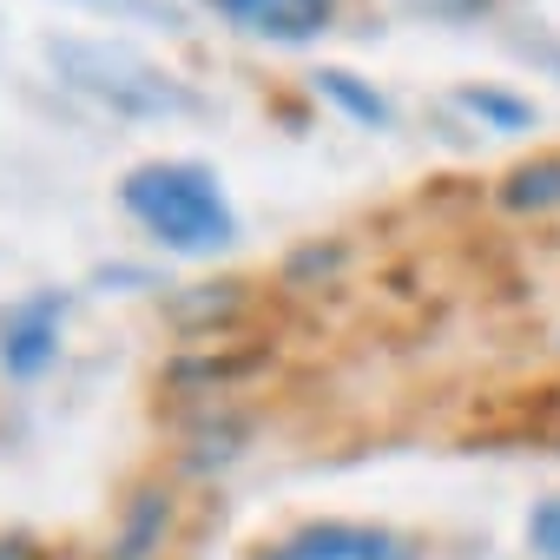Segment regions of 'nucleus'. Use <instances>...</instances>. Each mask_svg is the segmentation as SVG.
<instances>
[{
    "mask_svg": "<svg viewBox=\"0 0 560 560\" xmlns=\"http://www.w3.org/2000/svg\"><path fill=\"white\" fill-rule=\"evenodd\" d=\"M119 205L165 244L185 257H211L237 237V211L218 185V172H205L198 159H152L132 165L119 185Z\"/></svg>",
    "mask_w": 560,
    "mask_h": 560,
    "instance_id": "obj_1",
    "label": "nucleus"
},
{
    "mask_svg": "<svg viewBox=\"0 0 560 560\" xmlns=\"http://www.w3.org/2000/svg\"><path fill=\"white\" fill-rule=\"evenodd\" d=\"M54 67L73 93H86L126 119H172V113L198 106L165 67H152L139 47H119V40H54Z\"/></svg>",
    "mask_w": 560,
    "mask_h": 560,
    "instance_id": "obj_2",
    "label": "nucleus"
},
{
    "mask_svg": "<svg viewBox=\"0 0 560 560\" xmlns=\"http://www.w3.org/2000/svg\"><path fill=\"white\" fill-rule=\"evenodd\" d=\"M60 317H67L60 291H40V298H21V304L0 311V370L34 383L60 357Z\"/></svg>",
    "mask_w": 560,
    "mask_h": 560,
    "instance_id": "obj_3",
    "label": "nucleus"
},
{
    "mask_svg": "<svg viewBox=\"0 0 560 560\" xmlns=\"http://www.w3.org/2000/svg\"><path fill=\"white\" fill-rule=\"evenodd\" d=\"M218 14L237 21L257 40L277 47H311L330 21H337V0H218Z\"/></svg>",
    "mask_w": 560,
    "mask_h": 560,
    "instance_id": "obj_4",
    "label": "nucleus"
},
{
    "mask_svg": "<svg viewBox=\"0 0 560 560\" xmlns=\"http://www.w3.org/2000/svg\"><path fill=\"white\" fill-rule=\"evenodd\" d=\"M277 560H402V547L389 534H357V527H324V534H298Z\"/></svg>",
    "mask_w": 560,
    "mask_h": 560,
    "instance_id": "obj_5",
    "label": "nucleus"
},
{
    "mask_svg": "<svg viewBox=\"0 0 560 560\" xmlns=\"http://www.w3.org/2000/svg\"><path fill=\"white\" fill-rule=\"evenodd\" d=\"M317 93H324V100H337V106H343L357 126H370V132H376V126H389V100H383L376 86H363L357 73H343V67L317 73Z\"/></svg>",
    "mask_w": 560,
    "mask_h": 560,
    "instance_id": "obj_6",
    "label": "nucleus"
},
{
    "mask_svg": "<svg viewBox=\"0 0 560 560\" xmlns=\"http://www.w3.org/2000/svg\"><path fill=\"white\" fill-rule=\"evenodd\" d=\"M501 205L508 211H547V205H560V159H534V165L508 172Z\"/></svg>",
    "mask_w": 560,
    "mask_h": 560,
    "instance_id": "obj_7",
    "label": "nucleus"
},
{
    "mask_svg": "<svg viewBox=\"0 0 560 560\" xmlns=\"http://www.w3.org/2000/svg\"><path fill=\"white\" fill-rule=\"evenodd\" d=\"M455 106L488 119V126H501V132H527L534 126V106L514 100V93H494V86H468V93H455Z\"/></svg>",
    "mask_w": 560,
    "mask_h": 560,
    "instance_id": "obj_8",
    "label": "nucleus"
},
{
    "mask_svg": "<svg viewBox=\"0 0 560 560\" xmlns=\"http://www.w3.org/2000/svg\"><path fill=\"white\" fill-rule=\"evenodd\" d=\"M527 540H534V553H540V560H560V501H540V508H534Z\"/></svg>",
    "mask_w": 560,
    "mask_h": 560,
    "instance_id": "obj_9",
    "label": "nucleus"
},
{
    "mask_svg": "<svg viewBox=\"0 0 560 560\" xmlns=\"http://www.w3.org/2000/svg\"><path fill=\"white\" fill-rule=\"evenodd\" d=\"M402 14H429V21H468V14H488L494 0H396Z\"/></svg>",
    "mask_w": 560,
    "mask_h": 560,
    "instance_id": "obj_10",
    "label": "nucleus"
},
{
    "mask_svg": "<svg viewBox=\"0 0 560 560\" xmlns=\"http://www.w3.org/2000/svg\"><path fill=\"white\" fill-rule=\"evenodd\" d=\"M86 8H113V14H139V21H165V27H172L165 0H86Z\"/></svg>",
    "mask_w": 560,
    "mask_h": 560,
    "instance_id": "obj_11",
    "label": "nucleus"
},
{
    "mask_svg": "<svg viewBox=\"0 0 560 560\" xmlns=\"http://www.w3.org/2000/svg\"><path fill=\"white\" fill-rule=\"evenodd\" d=\"M211 8H218V0H211Z\"/></svg>",
    "mask_w": 560,
    "mask_h": 560,
    "instance_id": "obj_12",
    "label": "nucleus"
}]
</instances>
